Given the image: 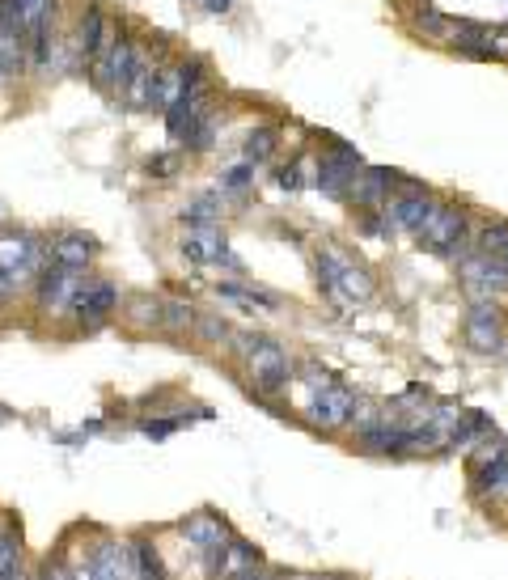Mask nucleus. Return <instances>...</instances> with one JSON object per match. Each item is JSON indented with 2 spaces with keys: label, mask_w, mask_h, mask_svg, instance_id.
<instances>
[{
  "label": "nucleus",
  "mask_w": 508,
  "mask_h": 580,
  "mask_svg": "<svg viewBox=\"0 0 508 580\" xmlns=\"http://www.w3.org/2000/svg\"><path fill=\"white\" fill-rule=\"evenodd\" d=\"M420 238L424 250H432V255L441 259H462L466 255V242H470V216L462 208L453 204H437L428 216V225L415 233Z\"/></svg>",
  "instance_id": "obj_1"
},
{
  "label": "nucleus",
  "mask_w": 508,
  "mask_h": 580,
  "mask_svg": "<svg viewBox=\"0 0 508 580\" xmlns=\"http://www.w3.org/2000/svg\"><path fill=\"white\" fill-rule=\"evenodd\" d=\"M318 284H322V293H331L339 301H369L373 297V276L365 267H356L352 259H343L339 250H322L318 255Z\"/></svg>",
  "instance_id": "obj_2"
},
{
  "label": "nucleus",
  "mask_w": 508,
  "mask_h": 580,
  "mask_svg": "<svg viewBox=\"0 0 508 580\" xmlns=\"http://www.w3.org/2000/svg\"><path fill=\"white\" fill-rule=\"evenodd\" d=\"M43 242L34 238V233H0V271L17 284V288H26L34 284V276L43 271Z\"/></svg>",
  "instance_id": "obj_3"
},
{
  "label": "nucleus",
  "mask_w": 508,
  "mask_h": 580,
  "mask_svg": "<svg viewBox=\"0 0 508 580\" xmlns=\"http://www.w3.org/2000/svg\"><path fill=\"white\" fill-rule=\"evenodd\" d=\"M136 56H140L136 39H127V34H115V39L106 43L102 56L89 60V81H94L102 94H115V98H119V89H123V81H127V72H132Z\"/></svg>",
  "instance_id": "obj_4"
},
{
  "label": "nucleus",
  "mask_w": 508,
  "mask_h": 580,
  "mask_svg": "<svg viewBox=\"0 0 508 580\" xmlns=\"http://www.w3.org/2000/svg\"><path fill=\"white\" fill-rule=\"evenodd\" d=\"M115 310H119V288L111 280H85L81 276L77 293H72L68 314H77V322L85 326V331H94V326H102Z\"/></svg>",
  "instance_id": "obj_5"
},
{
  "label": "nucleus",
  "mask_w": 508,
  "mask_h": 580,
  "mask_svg": "<svg viewBox=\"0 0 508 580\" xmlns=\"http://www.w3.org/2000/svg\"><path fill=\"white\" fill-rule=\"evenodd\" d=\"M77 284H81V271L60 267V263L47 259L43 271L34 276V301H39V310H47V314H68Z\"/></svg>",
  "instance_id": "obj_6"
},
{
  "label": "nucleus",
  "mask_w": 508,
  "mask_h": 580,
  "mask_svg": "<svg viewBox=\"0 0 508 580\" xmlns=\"http://www.w3.org/2000/svg\"><path fill=\"white\" fill-rule=\"evenodd\" d=\"M246 369H250L254 390H263V394H276L288 386V356L280 352V343H271V339H259L246 352Z\"/></svg>",
  "instance_id": "obj_7"
},
{
  "label": "nucleus",
  "mask_w": 508,
  "mask_h": 580,
  "mask_svg": "<svg viewBox=\"0 0 508 580\" xmlns=\"http://www.w3.org/2000/svg\"><path fill=\"white\" fill-rule=\"evenodd\" d=\"M360 166H365V161H360V153L352 144H331L318 161V187L331 199H348V183L356 178Z\"/></svg>",
  "instance_id": "obj_8"
},
{
  "label": "nucleus",
  "mask_w": 508,
  "mask_h": 580,
  "mask_svg": "<svg viewBox=\"0 0 508 580\" xmlns=\"http://www.w3.org/2000/svg\"><path fill=\"white\" fill-rule=\"evenodd\" d=\"M432 208H437V199H432L428 191H415V187H407L403 195L386 199V208H381V216H386V225H390V229H403V233H420V229L428 225Z\"/></svg>",
  "instance_id": "obj_9"
},
{
  "label": "nucleus",
  "mask_w": 508,
  "mask_h": 580,
  "mask_svg": "<svg viewBox=\"0 0 508 580\" xmlns=\"http://www.w3.org/2000/svg\"><path fill=\"white\" fill-rule=\"evenodd\" d=\"M458 271H462V280L470 293H487V297H496V293H508V267L492 255H479V250H466V255L458 259Z\"/></svg>",
  "instance_id": "obj_10"
},
{
  "label": "nucleus",
  "mask_w": 508,
  "mask_h": 580,
  "mask_svg": "<svg viewBox=\"0 0 508 580\" xmlns=\"http://www.w3.org/2000/svg\"><path fill=\"white\" fill-rule=\"evenodd\" d=\"M119 34V26L106 17V9L102 5H85V13H81V26H77V56L89 64V60H98L102 51H106V43H111Z\"/></svg>",
  "instance_id": "obj_11"
},
{
  "label": "nucleus",
  "mask_w": 508,
  "mask_h": 580,
  "mask_svg": "<svg viewBox=\"0 0 508 580\" xmlns=\"http://www.w3.org/2000/svg\"><path fill=\"white\" fill-rule=\"evenodd\" d=\"M157 72H161L157 60L136 56L132 72H127V81L119 89V98H123L127 111H153V106H157Z\"/></svg>",
  "instance_id": "obj_12"
},
{
  "label": "nucleus",
  "mask_w": 508,
  "mask_h": 580,
  "mask_svg": "<svg viewBox=\"0 0 508 580\" xmlns=\"http://www.w3.org/2000/svg\"><path fill=\"white\" fill-rule=\"evenodd\" d=\"M183 255L191 263H225V267H238V259L229 255V242L216 225H191L187 238H183Z\"/></svg>",
  "instance_id": "obj_13"
},
{
  "label": "nucleus",
  "mask_w": 508,
  "mask_h": 580,
  "mask_svg": "<svg viewBox=\"0 0 508 580\" xmlns=\"http://www.w3.org/2000/svg\"><path fill=\"white\" fill-rule=\"evenodd\" d=\"M352 411H356V398L352 390H343V386H318L314 394V403H310V420L318 428H343V424H352Z\"/></svg>",
  "instance_id": "obj_14"
},
{
  "label": "nucleus",
  "mask_w": 508,
  "mask_h": 580,
  "mask_svg": "<svg viewBox=\"0 0 508 580\" xmlns=\"http://www.w3.org/2000/svg\"><path fill=\"white\" fill-rule=\"evenodd\" d=\"M466 339H470V348H479V352H496L500 343H504V318L496 310V301L470 305V314H466Z\"/></svg>",
  "instance_id": "obj_15"
},
{
  "label": "nucleus",
  "mask_w": 508,
  "mask_h": 580,
  "mask_svg": "<svg viewBox=\"0 0 508 580\" xmlns=\"http://www.w3.org/2000/svg\"><path fill=\"white\" fill-rule=\"evenodd\" d=\"M394 183H403V174H398V170H365V166H360L356 178L348 183V199L356 208H381L390 199Z\"/></svg>",
  "instance_id": "obj_16"
},
{
  "label": "nucleus",
  "mask_w": 508,
  "mask_h": 580,
  "mask_svg": "<svg viewBox=\"0 0 508 580\" xmlns=\"http://www.w3.org/2000/svg\"><path fill=\"white\" fill-rule=\"evenodd\" d=\"M449 39L453 47L462 51V56L470 60H496L500 51H496V34L487 30V26H475V22H449Z\"/></svg>",
  "instance_id": "obj_17"
},
{
  "label": "nucleus",
  "mask_w": 508,
  "mask_h": 580,
  "mask_svg": "<svg viewBox=\"0 0 508 580\" xmlns=\"http://www.w3.org/2000/svg\"><path fill=\"white\" fill-rule=\"evenodd\" d=\"M94 255H98V242L89 238V233H64V238H56L47 250L51 263L72 267V271H85L89 263H94Z\"/></svg>",
  "instance_id": "obj_18"
},
{
  "label": "nucleus",
  "mask_w": 508,
  "mask_h": 580,
  "mask_svg": "<svg viewBox=\"0 0 508 580\" xmlns=\"http://www.w3.org/2000/svg\"><path fill=\"white\" fill-rule=\"evenodd\" d=\"M216 297L229 301V305H238V310H246V314H271V310H280V297L276 293H263V288L221 284V288H216Z\"/></svg>",
  "instance_id": "obj_19"
},
{
  "label": "nucleus",
  "mask_w": 508,
  "mask_h": 580,
  "mask_svg": "<svg viewBox=\"0 0 508 580\" xmlns=\"http://www.w3.org/2000/svg\"><path fill=\"white\" fill-rule=\"evenodd\" d=\"M183 534H187L191 547L208 551V547H216V542H225V521L212 517V513H195V517L183 525Z\"/></svg>",
  "instance_id": "obj_20"
},
{
  "label": "nucleus",
  "mask_w": 508,
  "mask_h": 580,
  "mask_svg": "<svg viewBox=\"0 0 508 580\" xmlns=\"http://www.w3.org/2000/svg\"><path fill=\"white\" fill-rule=\"evenodd\" d=\"M119 576H123V551L115 542L94 547V555H89V580H119Z\"/></svg>",
  "instance_id": "obj_21"
},
{
  "label": "nucleus",
  "mask_w": 508,
  "mask_h": 580,
  "mask_svg": "<svg viewBox=\"0 0 508 580\" xmlns=\"http://www.w3.org/2000/svg\"><path fill=\"white\" fill-rule=\"evenodd\" d=\"M276 144H280V132H276V128H259V132L246 136V149H242V153H246L250 166H263V161L276 153Z\"/></svg>",
  "instance_id": "obj_22"
},
{
  "label": "nucleus",
  "mask_w": 508,
  "mask_h": 580,
  "mask_svg": "<svg viewBox=\"0 0 508 580\" xmlns=\"http://www.w3.org/2000/svg\"><path fill=\"white\" fill-rule=\"evenodd\" d=\"M132 559H136V576L140 580H166V572H161V559H157V551L149 547V542H136Z\"/></svg>",
  "instance_id": "obj_23"
},
{
  "label": "nucleus",
  "mask_w": 508,
  "mask_h": 580,
  "mask_svg": "<svg viewBox=\"0 0 508 580\" xmlns=\"http://www.w3.org/2000/svg\"><path fill=\"white\" fill-rule=\"evenodd\" d=\"M161 326H170V331L183 335L187 326H195V310L187 301H166V305H161Z\"/></svg>",
  "instance_id": "obj_24"
},
{
  "label": "nucleus",
  "mask_w": 508,
  "mask_h": 580,
  "mask_svg": "<svg viewBox=\"0 0 508 580\" xmlns=\"http://www.w3.org/2000/svg\"><path fill=\"white\" fill-rule=\"evenodd\" d=\"M127 305H132V322L136 326H161V301H153V297H132Z\"/></svg>",
  "instance_id": "obj_25"
},
{
  "label": "nucleus",
  "mask_w": 508,
  "mask_h": 580,
  "mask_svg": "<svg viewBox=\"0 0 508 580\" xmlns=\"http://www.w3.org/2000/svg\"><path fill=\"white\" fill-rule=\"evenodd\" d=\"M17 559H22V538L13 530H0V576L17 568Z\"/></svg>",
  "instance_id": "obj_26"
},
{
  "label": "nucleus",
  "mask_w": 508,
  "mask_h": 580,
  "mask_svg": "<svg viewBox=\"0 0 508 580\" xmlns=\"http://www.w3.org/2000/svg\"><path fill=\"white\" fill-rule=\"evenodd\" d=\"M250 183H254V166H250V161H242V166H229L221 174V191H233V195L246 191Z\"/></svg>",
  "instance_id": "obj_27"
},
{
  "label": "nucleus",
  "mask_w": 508,
  "mask_h": 580,
  "mask_svg": "<svg viewBox=\"0 0 508 580\" xmlns=\"http://www.w3.org/2000/svg\"><path fill=\"white\" fill-rule=\"evenodd\" d=\"M178 166H183V153H157L144 161V170H149V178H174Z\"/></svg>",
  "instance_id": "obj_28"
},
{
  "label": "nucleus",
  "mask_w": 508,
  "mask_h": 580,
  "mask_svg": "<svg viewBox=\"0 0 508 580\" xmlns=\"http://www.w3.org/2000/svg\"><path fill=\"white\" fill-rule=\"evenodd\" d=\"M216 212H221V204H216L212 195H204V199H195V204L183 212V221H191V225H212Z\"/></svg>",
  "instance_id": "obj_29"
},
{
  "label": "nucleus",
  "mask_w": 508,
  "mask_h": 580,
  "mask_svg": "<svg viewBox=\"0 0 508 580\" xmlns=\"http://www.w3.org/2000/svg\"><path fill=\"white\" fill-rule=\"evenodd\" d=\"M195 326H199V335H204V339H212V343H221V339H229V326H225L221 318H199Z\"/></svg>",
  "instance_id": "obj_30"
},
{
  "label": "nucleus",
  "mask_w": 508,
  "mask_h": 580,
  "mask_svg": "<svg viewBox=\"0 0 508 580\" xmlns=\"http://www.w3.org/2000/svg\"><path fill=\"white\" fill-rule=\"evenodd\" d=\"M420 30H428V34H449V17H441L437 9H424L420 13Z\"/></svg>",
  "instance_id": "obj_31"
},
{
  "label": "nucleus",
  "mask_w": 508,
  "mask_h": 580,
  "mask_svg": "<svg viewBox=\"0 0 508 580\" xmlns=\"http://www.w3.org/2000/svg\"><path fill=\"white\" fill-rule=\"evenodd\" d=\"M178 428V420H149L144 424V437H153V441H161V437H170V432Z\"/></svg>",
  "instance_id": "obj_32"
},
{
  "label": "nucleus",
  "mask_w": 508,
  "mask_h": 580,
  "mask_svg": "<svg viewBox=\"0 0 508 580\" xmlns=\"http://www.w3.org/2000/svg\"><path fill=\"white\" fill-rule=\"evenodd\" d=\"M276 183H280L284 191H297V187H301V166H284V170L276 174Z\"/></svg>",
  "instance_id": "obj_33"
},
{
  "label": "nucleus",
  "mask_w": 508,
  "mask_h": 580,
  "mask_svg": "<svg viewBox=\"0 0 508 580\" xmlns=\"http://www.w3.org/2000/svg\"><path fill=\"white\" fill-rule=\"evenodd\" d=\"M208 9L212 13H229V0H208Z\"/></svg>",
  "instance_id": "obj_34"
},
{
  "label": "nucleus",
  "mask_w": 508,
  "mask_h": 580,
  "mask_svg": "<svg viewBox=\"0 0 508 580\" xmlns=\"http://www.w3.org/2000/svg\"><path fill=\"white\" fill-rule=\"evenodd\" d=\"M0 580H26V576H22V572H17V568H13V572H5V576H0Z\"/></svg>",
  "instance_id": "obj_35"
},
{
  "label": "nucleus",
  "mask_w": 508,
  "mask_h": 580,
  "mask_svg": "<svg viewBox=\"0 0 508 580\" xmlns=\"http://www.w3.org/2000/svg\"><path fill=\"white\" fill-rule=\"evenodd\" d=\"M496 259H500V263H504V267H508V242H504V246H500V255H496Z\"/></svg>",
  "instance_id": "obj_36"
},
{
  "label": "nucleus",
  "mask_w": 508,
  "mask_h": 580,
  "mask_svg": "<svg viewBox=\"0 0 508 580\" xmlns=\"http://www.w3.org/2000/svg\"><path fill=\"white\" fill-rule=\"evenodd\" d=\"M238 580H263V576H254V572H242V576H238Z\"/></svg>",
  "instance_id": "obj_37"
},
{
  "label": "nucleus",
  "mask_w": 508,
  "mask_h": 580,
  "mask_svg": "<svg viewBox=\"0 0 508 580\" xmlns=\"http://www.w3.org/2000/svg\"><path fill=\"white\" fill-rule=\"evenodd\" d=\"M47 580H72V576H64V572H60V576H47Z\"/></svg>",
  "instance_id": "obj_38"
}]
</instances>
